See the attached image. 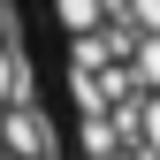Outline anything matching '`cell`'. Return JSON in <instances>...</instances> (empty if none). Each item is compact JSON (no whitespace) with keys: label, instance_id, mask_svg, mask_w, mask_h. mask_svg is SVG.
<instances>
[{"label":"cell","instance_id":"1","mask_svg":"<svg viewBox=\"0 0 160 160\" xmlns=\"http://www.w3.org/2000/svg\"><path fill=\"white\" fill-rule=\"evenodd\" d=\"M0 160H69L31 0H0Z\"/></svg>","mask_w":160,"mask_h":160}]
</instances>
